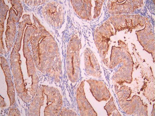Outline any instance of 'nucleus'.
Returning a JSON list of instances; mask_svg holds the SVG:
<instances>
[{"label":"nucleus","instance_id":"obj_23","mask_svg":"<svg viewBox=\"0 0 155 116\" xmlns=\"http://www.w3.org/2000/svg\"><path fill=\"white\" fill-rule=\"evenodd\" d=\"M0 98H1V108H2L5 107L7 105L5 102L4 99L1 95L0 96Z\"/></svg>","mask_w":155,"mask_h":116},{"label":"nucleus","instance_id":"obj_5","mask_svg":"<svg viewBox=\"0 0 155 116\" xmlns=\"http://www.w3.org/2000/svg\"><path fill=\"white\" fill-rule=\"evenodd\" d=\"M120 106L127 115L148 116V107L143 104L140 98L136 95L131 96V90L123 85L114 84Z\"/></svg>","mask_w":155,"mask_h":116},{"label":"nucleus","instance_id":"obj_3","mask_svg":"<svg viewBox=\"0 0 155 116\" xmlns=\"http://www.w3.org/2000/svg\"><path fill=\"white\" fill-rule=\"evenodd\" d=\"M62 105V95L58 89L41 85L30 104L28 114L32 116H59Z\"/></svg>","mask_w":155,"mask_h":116},{"label":"nucleus","instance_id":"obj_13","mask_svg":"<svg viewBox=\"0 0 155 116\" xmlns=\"http://www.w3.org/2000/svg\"><path fill=\"white\" fill-rule=\"evenodd\" d=\"M85 80L78 86L76 92V99L78 108L82 116H97V114L86 98L84 92Z\"/></svg>","mask_w":155,"mask_h":116},{"label":"nucleus","instance_id":"obj_4","mask_svg":"<svg viewBox=\"0 0 155 116\" xmlns=\"http://www.w3.org/2000/svg\"><path fill=\"white\" fill-rule=\"evenodd\" d=\"M33 24L30 15L24 14L23 16L22 21L19 23L18 34L10 56L11 67L17 92L21 100L28 103L32 100V97L28 93L25 85L21 67L22 62L19 52L21 47V40L25 28L27 25L31 26Z\"/></svg>","mask_w":155,"mask_h":116},{"label":"nucleus","instance_id":"obj_18","mask_svg":"<svg viewBox=\"0 0 155 116\" xmlns=\"http://www.w3.org/2000/svg\"><path fill=\"white\" fill-rule=\"evenodd\" d=\"M1 4V30H0V40H1V54L7 53L5 49L4 44L3 41V33L4 31V23L6 19L9 6L5 4L4 1L1 0L0 1Z\"/></svg>","mask_w":155,"mask_h":116},{"label":"nucleus","instance_id":"obj_9","mask_svg":"<svg viewBox=\"0 0 155 116\" xmlns=\"http://www.w3.org/2000/svg\"><path fill=\"white\" fill-rule=\"evenodd\" d=\"M41 11L45 19L51 25L59 27L63 24L64 11L59 3L53 1L46 3L43 6Z\"/></svg>","mask_w":155,"mask_h":116},{"label":"nucleus","instance_id":"obj_21","mask_svg":"<svg viewBox=\"0 0 155 116\" xmlns=\"http://www.w3.org/2000/svg\"><path fill=\"white\" fill-rule=\"evenodd\" d=\"M27 4L33 6H37L44 4L47 1H23Z\"/></svg>","mask_w":155,"mask_h":116},{"label":"nucleus","instance_id":"obj_20","mask_svg":"<svg viewBox=\"0 0 155 116\" xmlns=\"http://www.w3.org/2000/svg\"><path fill=\"white\" fill-rule=\"evenodd\" d=\"M59 116H77V115L75 112L72 110L68 109L65 108H61V111L60 112Z\"/></svg>","mask_w":155,"mask_h":116},{"label":"nucleus","instance_id":"obj_10","mask_svg":"<svg viewBox=\"0 0 155 116\" xmlns=\"http://www.w3.org/2000/svg\"><path fill=\"white\" fill-rule=\"evenodd\" d=\"M143 5V1H108L107 9L109 14L113 15L130 14Z\"/></svg>","mask_w":155,"mask_h":116},{"label":"nucleus","instance_id":"obj_14","mask_svg":"<svg viewBox=\"0 0 155 116\" xmlns=\"http://www.w3.org/2000/svg\"><path fill=\"white\" fill-rule=\"evenodd\" d=\"M86 82L89 84L91 94L98 102L107 101L110 99L111 94L104 82L95 79H87Z\"/></svg>","mask_w":155,"mask_h":116},{"label":"nucleus","instance_id":"obj_11","mask_svg":"<svg viewBox=\"0 0 155 116\" xmlns=\"http://www.w3.org/2000/svg\"><path fill=\"white\" fill-rule=\"evenodd\" d=\"M122 63V65L113 75L112 79L114 84L121 85L124 83L131 84L132 82L133 62L130 54Z\"/></svg>","mask_w":155,"mask_h":116},{"label":"nucleus","instance_id":"obj_6","mask_svg":"<svg viewBox=\"0 0 155 116\" xmlns=\"http://www.w3.org/2000/svg\"><path fill=\"white\" fill-rule=\"evenodd\" d=\"M81 48V39L76 35H73L68 43L66 56L67 74L73 83H75L79 79Z\"/></svg>","mask_w":155,"mask_h":116},{"label":"nucleus","instance_id":"obj_16","mask_svg":"<svg viewBox=\"0 0 155 116\" xmlns=\"http://www.w3.org/2000/svg\"><path fill=\"white\" fill-rule=\"evenodd\" d=\"M71 3L75 12L83 20L91 21L93 19L92 11L96 6H94L92 1H71Z\"/></svg>","mask_w":155,"mask_h":116},{"label":"nucleus","instance_id":"obj_22","mask_svg":"<svg viewBox=\"0 0 155 116\" xmlns=\"http://www.w3.org/2000/svg\"><path fill=\"white\" fill-rule=\"evenodd\" d=\"M9 116H21L19 110L17 108L15 107H11L10 108Z\"/></svg>","mask_w":155,"mask_h":116},{"label":"nucleus","instance_id":"obj_12","mask_svg":"<svg viewBox=\"0 0 155 116\" xmlns=\"http://www.w3.org/2000/svg\"><path fill=\"white\" fill-rule=\"evenodd\" d=\"M138 41L145 50L152 54L153 61L155 59V37L151 31L149 19L146 21L144 29L136 31Z\"/></svg>","mask_w":155,"mask_h":116},{"label":"nucleus","instance_id":"obj_2","mask_svg":"<svg viewBox=\"0 0 155 116\" xmlns=\"http://www.w3.org/2000/svg\"><path fill=\"white\" fill-rule=\"evenodd\" d=\"M94 40L103 63L110 69L122 63L129 53L125 43L115 39L114 28L108 20L97 28Z\"/></svg>","mask_w":155,"mask_h":116},{"label":"nucleus","instance_id":"obj_17","mask_svg":"<svg viewBox=\"0 0 155 116\" xmlns=\"http://www.w3.org/2000/svg\"><path fill=\"white\" fill-rule=\"evenodd\" d=\"M1 66L5 77L6 82L8 87L7 94L9 99L10 106H12L15 102L14 87L12 79L7 61L2 56L1 57Z\"/></svg>","mask_w":155,"mask_h":116},{"label":"nucleus","instance_id":"obj_1","mask_svg":"<svg viewBox=\"0 0 155 116\" xmlns=\"http://www.w3.org/2000/svg\"><path fill=\"white\" fill-rule=\"evenodd\" d=\"M33 25L27 26L29 34L33 60L38 70L51 80L59 82L62 77L61 56L51 35L33 14Z\"/></svg>","mask_w":155,"mask_h":116},{"label":"nucleus","instance_id":"obj_15","mask_svg":"<svg viewBox=\"0 0 155 116\" xmlns=\"http://www.w3.org/2000/svg\"><path fill=\"white\" fill-rule=\"evenodd\" d=\"M85 69L88 76L99 78L101 72L99 63L94 53L89 48H87L84 52Z\"/></svg>","mask_w":155,"mask_h":116},{"label":"nucleus","instance_id":"obj_19","mask_svg":"<svg viewBox=\"0 0 155 116\" xmlns=\"http://www.w3.org/2000/svg\"><path fill=\"white\" fill-rule=\"evenodd\" d=\"M104 108L107 112L108 116H121L115 105L113 97H111L109 102L104 106Z\"/></svg>","mask_w":155,"mask_h":116},{"label":"nucleus","instance_id":"obj_8","mask_svg":"<svg viewBox=\"0 0 155 116\" xmlns=\"http://www.w3.org/2000/svg\"><path fill=\"white\" fill-rule=\"evenodd\" d=\"M29 31L26 27L23 37V51L24 57L26 59L28 75L31 79V88L29 92L31 95L34 97L39 87V79L37 74L36 66L29 47Z\"/></svg>","mask_w":155,"mask_h":116},{"label":"nucleus","instance_id":"obj_7","mask_svg":"<svg viewBox=\"0 0 155 116\" xmlns=\"http://www.w3.org/2000/svg\"><path fill=\"white\" fill-rule=\"evenodd\" d=\"M9 1L12 7L9 11L5 32V42L8 52L12 47L16 36V24L19 22L23 13V8L20 1Z\"/></svg>","mask_w":155,"mask_h":116}]
</instances>
